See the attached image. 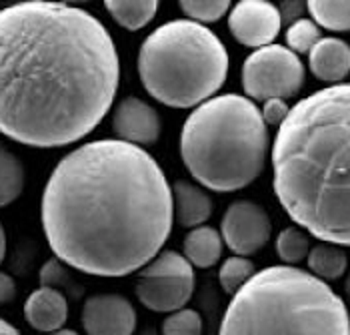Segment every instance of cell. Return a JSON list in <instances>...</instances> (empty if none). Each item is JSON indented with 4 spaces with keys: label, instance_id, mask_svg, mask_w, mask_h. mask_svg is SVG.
<instances>
[{
    "label": "cell",
    "instance_id": "6da1fadb",
    "mask_svg": "<svg viewBox=\"0 0 350 335\" xmlns=\"http://www.w3.org/2000/svg\"><path fill=\"white\" fill-rule=\"evenodd\" d=\"M120 60L108 28L66 2L0 10V133L34 149L90 135L112 109Z\"/></svg>",
    "mask_w": 350,
    "mask_h": 335
},
{
    "label": "cell",
    "instance_id": "7a4b0ae2",
    "mask_svg": "<svg viewBox=\"0 0 350 335\" xmlns=\"http://www.w3.org/2000/svg\"><path fill=\"white\" fill-rule=\"evenodd\" d=\"M40 221L58 261L94 277H124L166 245L174 223L172 189L146 149L90 140L53 169Z\"/></svg>",
    "mask_w": 350,
    "mask_h": 335
},
{
    "label": "cell",
    "instance_id": "3957f363",
    "mask_svg": "<svg viewBox=\"0 0 350 335\" xmlns=\"http://www.w3.org/2000/svg\"><path fill=\"white\" fill-rule=\"evenodd\" d=\"M272 187L295 223L350 247V84L321 88L291 109L272 145Z\"/></svg>",
    "mask_w": 350,
    "mask_h": 335
},
{
    "label": "cell",
    "instance_id": "277c9868",
    "mask_svg": "<svg viewBox=\"0 0 350 335\" xmlns=\"http://www.w3.org/2000/svg\"><path fill=\"white\" fill-rule=\"evenodd\" d=\"M270 137L256 103L218 95L190 112L180 131V157L194 181L215 193L254 183L267 165Z\"/></svg>",
    "mask_w": 350,
    "mask_h": 335
},
{
    "label": "cell",
    "instance_id": "5b68a950",
    "mask_svg": "<svg viewBox=\"0 0 350 335\" xmlns=\"http://www.w3.org/2000/svg\"><path fill=\"white\" fill-rule=\"evenodd\" d=\"M218 335H350V313L326 281L272 265L230 297Z\"/></svg>",
    "mask_w": 350,
    "mask_h": 335
},
{
    "label": "cell",
    "instance_id": "8992f818",
    "mask_svg": "<svg viewBox=\"0 0 350 335\" xmlns=\"http://www.w3.org/2000/svg\"><path fill=\"white\" fill-rule=\"evenodd\" d=\"M138 77L154 101L170 109H196L226 83L228 53L211 28L174 18L140 45Z\"/></svg>",
    "mask_w": 350,
    "mask_h": 335
},
{
    "label": "cell",
    "instance_id": "52a82bcc",
    "mask_svg": "<svg viewBox=\"0 0 350 335\" xmlns=\"http://www.w3.org/2000/svg\"><path fill=\"white\" fill-rule=\"evenodd\" d=\"M304 81L306 71L300 56L282 45H269L244 58L243 90L252 103L293 99L302 90Z\"/></svg>",
    "mask_w": 350,
    "mask_h": 335
},
{
    "label": "cell",
    "instance_id": "ba28073f",
    "mask_svg": "<svg viewBox=\"0 0 350 335\" xmlns=\"http://www.w3.org/2000/svg\"><path fill=\"white\" fill-rule=\"evenodd\" d=\"M194 293V267L178 251H161L144 265L136 281V297L154 313L187 308Z\"/></svg>",
    "mask_w": 350,
    "mask_h": 335
},
{
    "label": "cell",
    "instance_id": "9c48e42d",
    "mask_svg": "<svg viewBox=\"0 0 350 335\" xmlns=\"http://www.w3.org/2000/svg\"><path fill=\"white\" fill-rule=\"evenodd\" d=\"M272 221L265 207L254 201H234L226 207L220 221L222 243L239 257L258 253L270 241Z\"/></svg>",
    "mask_w": 350,
    "mask_h": 335
},
{
    "label": "cell",
    "instance_id": "30bf717a",
    "mask_svg": "<svg viewBox=\"0 0 350 335\" xmlns=\"http://www.w3.org/2000/svg\"><path fill=\"white\" fill-rule=\"evenodd\" d=\"M280 28V10L269 0H241L228 10L230 34L239 45L248 49L258 51L274 45Z\"/></svg>",
    "mask_w": 350,
    "mask_h": 335
},
{
    "label": "cell",
    "instance_id": "8fae6325",
    "mask_svg": "<svg viewBox=\"0 0 350 335\" xmlns=\"http://www.w3.org/2000/svg\"><path fill=\"white\" fill-rule=\"evenodd\" d=\"M86 335H133L136 330L135 306L116 293L86 297L81 313Z\"/></svg>",
    "mask_w": 350,
    "mask_h": 335
},
{
    "label": "cell",
    "instance_id": "7c38bea8",
    "mask_svg": "<svg viewBox=\"0 0 350 335\" xmlns=\"http://www.w3.org/2000/svg\"><path fill=\"white\" fill-rule=\"evenodd\" d=\"M112 133L116 139L135 147H150L161 139V114L138 97H124L112 112Z\"/></svg>",
    "mask_w": 350,
    "mask_h": 335
},
{
    "label": "cell",
    "instance_id": "4fadbf2b",
    "mask_svg": "<svg viewBox=\"0 0 350 335\" xmlns=\"http://www.w3.org/2000/svg\"><path fill=\"white\" fill-rule=\"evenodd\" d=\"M25 319L28 325L42 334H54L64 327L68 319V301L60 289L38 287L25 301Z\"/></svg>",
    "mask_w": 350,
    "mask_h": 335
},
{
    "label": "cell",
    "instance_id": "5bb4252c",
    "mask_svg": "<svg viewBox=\"0 0 350 335\" xmlns=\"http://www.w3.org/2000/svg\"><path fill=\"white\" fill-rule=\"evenodd\" d=\"M308 69L314 79L338 84L350 75V45L336 36H324L308 53Z\"/></svg>",
    "mask_w": 350,
    "mask_h": 335
},
{
    "label": "cell",
    "instance_id": "9a60e30c",
    "mask_svg": "<svg viewBox=\"0 0 350 335\" xmlns=\"http://www.w3.org/2000/svg\"><path fill=\"white\" fill-rule=\"evenodd\" d=\"M172 211L176 223L185 229H196L213 217V199L196 183L178 179L172 183Z\"/></svg>",
    "mask_w": 350,
    "mask_h": 335
},
{
    "label": "cell",
    "instance_id": "2e32d148",
    "mask_svg": "<svg viewBox=\"0 0 350 335\" xmlns=\"http://www.w3.org/2000/svg\"><path fill=\"white\" fill-rule=\"evenodd\" d=\"M222 237L220 231L211 225H200L196 229H190L183 243V255L187 257L192 267L196 269H211L222 257Z\"/></svg>",
    "mask_w": 350,
    "mask_h": 335
},
{
    "label": "cell",
    "instance_id": "e0dca14e",
    "mask_svg": "<svg viewBox=\"0 0 350 335\" xmlns=\"http://www.w3.org/2000/svg\"><path fill=\"white\" fill-rule=\"evenodd\" d=\"M308 273L323 281H336L347 273L349 257L342 247L330 245V243H319L310 247L306 257Z\"/></svg>",
    "mask_w": 350,
    "mask_h": 335
},
{
    "label": "cell",
    "instance_id": "ac0fdd59",
    "mask_svg": "<svg viewBox=\"0 0 350 335\" xmlns=\"http://www.w3.org/2000/svg\"><path fill=\"white\" fill-rule=\"evenodd\" d=\"M108 14L126 30H140L150 25L159 12L157 0H107Z\"/></svg>",
    "mask_w": 350,
    "mask_h": 335
},
{
    "label": "cell",
    "instance_id": "d6986e66",
    "mask_svg": "<svg viewBox=\"0 0 350 335\" xmlns=\"http://www.w3.org/2000/svg\"><path fill=\"white\" fill-rule=\"evenodd\" d=\"M27 171L23 161L0 142V209L14 203L25 191Z\"/></svg>",
    "mask_w": 350,
    "mask_h": 335
},
{
    "label": "cell",
    "instance_id": "ffe728a7",
    "mask_svg": "<svg viewBox=\"0 0 350 335\" xmlns=\"http://www.w3.org/2000/svg\"><path fill=\"white\" fill-rule=\"evenodd\" d=\"M306 10L310 21L319 28L332 32H350V0L347 2H326V0H310L306 2Z\"/></svg>",
    "mask_w": 350,
    "mask_h": 335
},
{
    "label": "cell",
    "instance_id": "44dd1931",
    "mask_svg": "<svg viewBox=\"0 0 350 335\" xmlns=\"http://www.w3.org/2000/svg\"><path fill=\"white\" fill-rule=\"evenodd\" d=\"M274 249L284 265H297L304 261L310 251V239L300 227H286L278 233Z\"/></svg>",
    "mask_w": 350,
    "mask_h": 335
},
{
    "label": "cell",
    "instance_id": "7402d4cb",
    "mask_svg": "<svg viewBox=\"0 0 350 335\" xmlns=\"http://www.w3.org/2000/svg\"><path fill=\"white\" fill-rule=\"evenodd\" d=\"M254 273H256V267L248 257L232 255L222 261V265L218 269V281H220V287L224 289V293H228L232 297L234 293H239L243 289Z\"/></svg>",
    "mask_w": 350,
    "mask_h": 335
},
{
    "label": "cell",
    "instance_id": "603a6c76",
    "mask_svg": "<svg viewBox=\"0 0 350 335\" xmlns=\"http://www.w3.org/2000/svg\"><path fill=\"white\" fill-rule=\"evenodd\" d=\"M323 38V32L319 25L310 18H298L297 23L288 25L284 32V40H286V49L293 51L295 55H308L317 42Z\"/></svg>",
    "mask_w": 350,
    "mask_h": 335
},
{
    "label": "cell",
    "instance_id": "cb8c5ba5",
    "mask_svg": "<svg viewBox=\"0 0 350 335\" xmlns=\"http://www.w3.org/2000/svg\"><path fill=\"white\" fill-rule=\"evenodd\" d=\"M178 4H180V10L187 14V18L198 25L216 23L230 10L228 0H183Z\"/></svg>",
    "mask_w": 350,
    "mask_h": 335
},
{
    "label": "cell",
    "instance_id": "d4e9b609",
    "mask_svg": "<svg viewBox=\"0 0 350 335\" xmlns=\"http://www.w3.org/2000/svg\"><path fill=\"white\" fill-rule=\"evenodd\" d=\"M162 335H202V317L194 309H178L162 321Z\"/></svg>",
    "mask_w": 350,
    "mask_h": 335
},
{
    "label": "cell",
    "instance_id": "484cf974",
    "mask_svg": "<svg viewBox=\"0 0 350 335\" xmlns=\"http://www.w3.org/2000/svg\"><path fill=\"white\" fill-rule=\"evenodd\" d=\"M291 107L286 101L282 99H269L265 101L260 114H262V121L267 123V127H280L284 123V119L288 116Z\"/></svg>",
    "mask_w": 350,
    "mask_h": 335
},
{
    "label": "cell",
    "instance_id": "4316f807",
    "mask_svg": "<svg viewBox=\"0 0 350 335\" xmlns=\"http://www.w3.org/2000/svg\"><path fill=\"white\" fill-rule=\"evenodd\" d=\"M16 299V281L12 275L0 271V308Z\"/></svg>",
    "mask_w": 350,
    "mask_h": 335
},
{
    "label": "cell",
    "instance_id": "83f0119b",
    "mask_svg": "<svg viewBox=\"0 0 350 335\" xmlns=\"http://www.w3.org/2000/svg\"><path fill=\"white\" fill-rule=\"evenodd\" d=\"M280 10V18L282 23H297L298 18H302L304 10H306V2H282Z\"/></svg>",
    "mask_w": 350,
    "mask_h": 335
},
{
    "label": "cell",
    "instance_id": "f1b7e54d",
    "mask_svg": "<svg viewBox=\"0 0 350 335\" xmlns=\"http://www.w3.org/2000/svg\"><path fill=\"white\" fill-rule=\"evenodd\" d=\"M0 335H23L10 321H6L4 317H0Z\"/></svg>",
    "mask_w": 350,
    "mask_h": 335
},
{
    "label": "cell",
    "instance_id": "f546056e",
    "mask_svg": "<svg viewBox=\"0 0 350 335\" xmlns=\"http://www.w3.org/2000/svg\"><path fill=\"white\" fill-rule=\"evenodd\" d=\"M4 255H6V233H4V227L0 223V263L4 261Z\"/></svg>",
    "mask_w": 350,
    "mask_h": 335
},
{
    "label": "cell",
    "instance_id": "4dcf8cb0",
    "mask_svg": "<svg viewBox=\"0 0 350 335\" xmlns=\"http://www.w3.org/2000/svg\"><path fill=\"white\" fill-rule=\"evenodd\" d=\"M51 335H79L75 330H66V327H62V330H58V332H54Z\"/></svg>",
    "mask_w": 350,
    "mask_h": 335
},
{
    "label": "cell",
    "instance_id": "1f68e13d",
    "mask_svg": "<svg viewBox=\"0 0 350 335\" xmlns=\"http://www.w3.org/2000/svg\"><path fill=\"white\" fill-rule=\"evenodd\" d=\"M345 293H347V301H349L350 306V271L349 275H347V281H345Z\"/></svg>",
    "mask_w": 350,
    "mask_h": 335
}]
</instances>
